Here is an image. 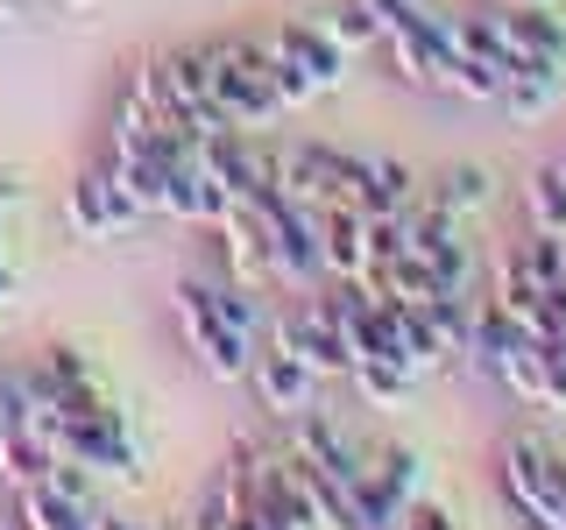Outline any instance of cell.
<instances>
[{
	"instance_id": "cell-3",
	"label": "cell",
	"mask_w": 566,
	"mask_h": 530,
	"mask_svg": "<svg viewBox=\"0 0 566 530\" xmlns=\"http://www.w3.org/2000/svg\"><path fill=\"white\" fill-rule=\"evenodd\" d=\"M177 326H185L191 361H199L212 382H248V368H255V340L212 311L206 283H177Z\"/></svg>"
},
{
	"instance_id": "cell-13",
	"label": "cell",
	"mask_w": 566,
	"mask_h": 530,
	"mask_svg": "<svg viewBox=\"0 0 566 530\" xmlns=\"http://www.w3.org/2000/svg\"><path fill=\"white\" fill-rule=\"evenodd\" d=\"M318 269L326 283H361L368 276V234L354 205H326L318 212Z\"/></svg>"
},
{
	"instance_id": "cell-5",
	"label": "cell",
	"mask_w": 566,
	"mask_h": 530,
	"mask_svg": "<svg viewBox=\"0 0 566 530\" xmlns=\"http://www.w3.org/2000/svg\"><path fill=\"white\" fill-rule=\"evenodd\" d=\"M262 212V226H270V283H291V290H312L318 276V212L312 205H297V199H283V191L270 184L262 199H248Z\"/></svg>"
},
{
	"instance_id": "cell-6",
	"label": "cell",
	"mask_w": 566,
	"mask_h": 530,
	"mask_svg": "<svg viewBox=\"0 0 566 530\" xmlns=\"http://www.w3.org/2000/svg\"><path fill=\"white\" fill-rule=\"evenodd\" d=\"M418 495H424L418 446H382V453H368V474L354 481V517H361V530H389Z\"/></svg>"
},
{
	"instance_id": "cell-9",
	"label": "cell",
	"mask_w": 566,
	"mask_h": 530,
	"mask_svg": "<svg viewBox=\"0 0 566 530\" xmlns=\"http://www.w3.org/2000/svg\"><path fill=\"white\" fill-rule=\"evenodd\" d=\"M262 43H270L276 57L312 85V93H340V85H347V50L333 43V35L318 29V22H276L270 35H262Z\"/></svg>"
},
{
	"instance_id": "cell-17",
	"label": "cell",
	"mask_w": 566,
	"mask_h": 530,
	"mask_svg": "<svg viewBox=\"0 0 566 530\" xmlns=\"http://www.w3.org/2000/svg\"><path fill=\"white\" fill-rule=\"evenodd\" d=\"M432 205L453 212V220H474V212L495 205V177L482 163H453L447 177H432Z\"/></svg>"
},
{
	"instance_id": "cell-19",
	"label": "cell",
	"mask_w": 566,
	"mask_h": 530,
	"mask_svg": "<svg viewBox=\"0 0 566 530\" xmlns=\"http://www.w3.org/2000/svg\"><path fill=\"white\" fill-rule=\"evenodd\" d=\"M524 212H531V234H566V170H531Z\"/></svg>"
},
{
	"instance_id": "cell-1",
	"label": "cell",
	"mask_w": 566,
	"mask_h": 530,
	"mask_svg": "<svg viewBox=\"0 0 566 530\" xmlns=\"http://www.w3.org/2000/svg\"><path fill=\"white\" fill-rule=\"evenodd\" d=\"M29 424L50 438L57 459H78V467L114 474V481H135L142 474V446L128 432V411H114V403H93V411H78V417H29Z\"/></svg>"
},
{
	"instance_id": "cell-25",
	"label": "cell",
	"mask_w": 566,
	"mask_h": 530,
	"mask_svg": "<svg viewBox=\"0 0 566 530\" xmlns=\"http://www.w3.org/2000/svg\"><path fill=\"white\" fill-rule=\"evenodd\" d=\"M14 297V269H8V255H0V305Z\"/></svg>"
},
{
	"instance_id": "cell-2",
	"label": "cell",
	"mask_w": 566,
	"mask_h": 530,
	"mask_svg": "<svg viewBox=\"0 0 566 530\" xmlns=\"http://www.w3.org/2000/svg\"><path fill=\"white\" fill-rule=\"evenodd\" d=\"M206 78H212V99L227 106L234 128H276L283 120V99L270 93V78H262V35L206 43Z\"/></svg>"
},
{
	"instance_id": "cell-8",
	"label": "cell",
	"mask_w": 566,
	"mask_h": 530,
	"mask_svg": "<svg viewBox=\"0 0 566 530\" xmlns=\"http://www.w3.org/2000/svg\"><path fill=\"white\" fill-rule=\"evenodd\" d=\"M255 368H248V382H255V396H262V411H276V417H297V411H312L318 403V375L305 361H297L291 347L276 340V332H262L255 340Z\"/></svg>"
},
{
	"instance_id": "cell-23",
	"label": "cell",
	"mask_w": 566,
	"mask_h": 530,
	"mask_svg": "<svg viewBox=\"0 0 566 530\" xmlns=\"http://www.w3.org/2000/svg\"><path fill=\"white\" fill-rule=\"evenodd\" d=\"M545 347V340H538ZM538 403L545 411H566V353L559 347H545V382H538Z\"/></svg>"
},
{
	"instance_id": "cell-14",
	"label": "cell",
	"mask_w": 566,
	"mask_h": 530,
	"mask_svg": "<svg viewBox=\"0 0 566 530\" xmlns=\"http://www.w3.org/2000/svg\"><path fill=\"white\" fill-rule=\"evenodd\" d=\"M418 205V177L397 156H361V212H403Z\"/></svg>"
},
{
	"instance_id": "cell-16",
	"label": "cell",
	"mask_w": 566,
	"mask_h": 530,
	"mask_svg": "<svg viewBox=\"0 0 566 530\" xmlns=\"http://www.w3.org/2000/svg\"><path fill=\"white\" fill-rule=\"evenodd\" d=\"M559 99V64H517V78L503 85V114L517 120V128H531V120H545V106Z\"/></svg>"
},
{
	"instance_id": "cell-20",
	"label": "cell",
	"mask_w": 566,
	"mask_h": 530,
	"mask_svg": "<svg viewBox=\"0 0 566 530\" xmlns=\"http://www.w3.org/2000/svg\"><path fill=\"white\" fill-rule=\"evenodd\" d=\"M43 368L57 375L71 396H85V389H99V368H93V353L85 347H71V340H57V347H43Z\"/></svg>"
},
{
	"instance_id": "cell-21",
	"label": "cell",
	"mask_w": 566,
	"mask_h": 530,
	"mask_svg": "<svg viewBox=\"0 0 566 530\" xmlns=\"http://www.w3.org/2000/svg\"><path fill=\"white\" fill-rule=\"evenodd\" d=\"M318 29H326L333 43L347 50V57H354V50H368V43H376V22H368V14H361V0H354V8H333V14H326V22H318Z\"/></svg>"
},
{
	"instance_id": "cell-15",
	"label": "cell",
	"mask_w": 566,
	"mask_h": 530,
	"mask_svg": "<svg viewBox=\"0 0 566 530\" xmlns=\"http://www.w3.org/2000/svg\"><path fill=\"white\" fill-rule=\"evenodd\" d=\"M14 509H22V530H93V509L57 495L50 481H29L14 488Z\"/></svg>"
},
{
	"instance_id": "cell-10",
	"label": "cell",
	"mask_w": 566,
	"mask_h": 530,
	"mask_svg": "<svg viewBox=\"0 0 566 530\" xmlns=\"http://www.w3.org/2000/svg\"><path fill=\"white\" fill-rule=\"evenodd\" d=\"M489 29H495V43L510 50V64H566V22H559V8H495L489 14Z\"/></svg>"
},
{
	"instance_id": "cell-11",
	"label": "cell",
	"mask_w": 566,
	"mask_h": 530,
	"mask_svg": "<svg viewBox=\"0 0 566 530\" xmlns=\"http://www.w3.org/2000/svg\"><path fill=\"white\" fill-rule=\"evenodd\" d=\"M283 424H291V453H297V459H312L318 474H333V481H340V488L354 495V481L368 474V453L354 446L340 424H333V417H318V411H297V417H283Z\"/></svg>"
},
{
	"instance_id": "cell-26",
	"label": "cell",
	"mask_w": 566,
	"mask_h": 530,
	"mask_svg": "<svg viewBox=\"0 0 566 530\" xmlns=\"http://www.w3.org/2000/svg\"><path fill=\"white\" fill-rule=\"evenodd\" d=\"M510 8H559V0H510Z\"/></svg>"
},
{
	"instance_id": "cell-22",
	"label": "cell",
	"mask_w": 566,
	"mask_h": 530,
	"mask_svg": "<svg viewBox=\"0 0 566 530\" xmlns=\"http://www.w3.org/2000/svg\"><path fill=\"white\" fill-rule=\"evenodd\" d=\"M361 14L376 22V43H389V35H397V29L418 14V0H361Z\"/></svg>"
},
{
	"instance_id": "cell-12",
	"label": "cell",
	"mask_w": 566,
	"mask_h": 530,
	"mask_svg": "<svg viewBox=\"0 0 566 530\" xmlns=\"http://www.w3.org/2000/svg\"><path fill=\"white\" fill-rule=\"evenodd\" d=\"M135 220H142V205L114 184V170H85L78 184H71V226H78L85 241H120Z\"/></svg>"
},
{
	"instance_id": "cell-24",
	"label": "cell",
	"mask_w": 566,
	"mask_h": 530,
	"mask_svg": "<svg viewBox=\"0 0 566 530\" xmlns=\"http://www.w3.org/2000/svg\"><path fill=\"white\" fill-rule=\"evenodd\" d=\"M389 530H460V523L447 517V509H432V502H424V495H418V502H411V509H403V517H397V523H389Z\"/></svg>"
},
{
	"instance_id": "cell-7",
	"label": "cell",
	"mask_w": 566,
	"mask_h": 530,
	"mask_svg": "<svg viewBox=\"0 0 566 530\" xmlns=\"http://www.w3.org/2000/svg\"><path fill=\"white\" fill-rule=\"evenodd\" d=\"M270 332L312 368L318 382H333V375H347V368H354L347 332H340V318H333V297H305V305H297L291 318H270Z\"/></svg>"
},
{
	"instance_id": "cell-18",
	"label": "cell",
	"mask_w": 566,
	"mask_h": 530,
	"mask_svg": "<svg viewBox=\"0 0 566 530\" xmlns=\"http://www.w3.org/2000/svg\"><path fill=\"white\" fill-rule=\"evenodd\" d=\"M347 375H354V389H361L376 411H403L411 389H418V375H411V368H397V361H354Z\"/></svg>"
},
{
	"instance_id": "cell-4",
	"label": "cell",
	"mask_w": 566,
	"mask_h": 530,
	"mask_svg": "<svg viewBox=\"0 0 566 530\" xmlns=\"http://www.w3.org/2000/svg\"><path fill=\"white\" fill-rule=\"evenodd\" d=\"M503 495L517 502V517L524 523H538V530H553L566 523V459L545 446V438H510L503 446Z\"/></svg>"
}]
</instances>
